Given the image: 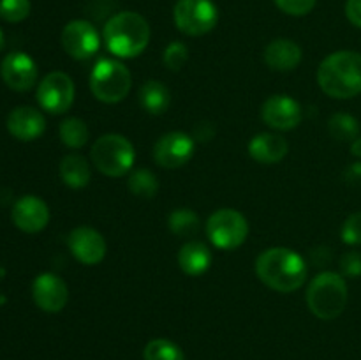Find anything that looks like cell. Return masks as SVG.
I'll list each match as a JSON object with an SVG mask.
<instances>
[{
    "label": "cell",
    "mask_w": 361,
    "mask_h": 360,
    "mask_svg": "<svg viewBox=\"0 0 361 360\" xmlns=\"http://www.w3.org/2000/svg\"><path fill=\"white\" fill-rule=\"evenodd\" d=\"M256 274L274 292L291 293L307 282L309 265L289 247H270L257 256Z\"/></svg>",
    "instance_id": "obj_1"
},
{
    "label": "cell",
    "mask_w": 361,
    "mask_h": 360,
    "mask_svg": "<svg viewBox=\"0 0 361 360\" xmlns=\"http://www.w3.org/2000/svg\"><path fill=\"white\" fill-rule=\"evenodd\" d=\"M321 90L334 99H351L361 94V55L351 49L330 53L317 69Z\"/></svg>",
    "instance_id": "obj_2"
},
{
    "label": "cell",
    "mask_w": 361,
    "mask_h": 360,
    "mask_svg": "<svg viewBox=\"0 0 361 360\" xmlns=\"http://www.w3.org/2000/svg\"><path fill=\"white\" fill-rule=\"evenodd\" d=\"M150 34L148 21L134 11L113 14L102 30L106 46L118 59H134L141 55L150 42Z\"/></svg>",
    "instance_id": "obj_3"
},
{
    "label": "cell",
    "mask_w": 361,
    "mask_h": 360,
    "mask_svg": "<svg viewBox=\"0 0 361 360\" xmlns=\"http://www.w3.org/2000/svg\"><path fill=\"white\" fill-rule=\"evenodd\" d=\"M305 299L314 316L331 321L341 316L348 306V282L337 272H321L309 282Z\"/></svg>",
    "instance_id": "obj_4"
},
{
    "label": "cell",
    "mask_w": 361,
    "mask_h": 360,
    "mask_svg": "<svg viewBox=\"0 0 361 360\" xmlns=\"http://www.w3.org/2000/svg\"><path fill=\"white\" fill-rule=\"evenodd\" d=\"M90 157L102 175L118 179L133 169L136 150L126 136L109 133L95 140V143L92 145Z\"/></svg>",
    "instance_id": "obj_5"
},
{
    "label": "cell",
    "mask_w": 361,
    "mask_h": 360,
    "mask_svg": "<svg viewBox=\"0 0 361 360\" xmlns=\"http://www.w3.org/2000/svg\"><path fill=\"white\" fill-rule=\"evenodd\" d=\"M130 85L133 76L120 60L99 59L90 73L92 94L106 104H115L126 99Z\"/></svg>",
    "instance_id": "obj_6"
},
{
    "label": "cell",
    "mask_w": 361,
    "mask_h": 360,
    "mask_svg": "<svg viewBox=\"0 0 361 360\" xmlns=\"http://www.w3.org/2000/svg\"><path fill=\"white\" fill-rule=\"evenodd\" d=\"M207 235L217 249L233 251L249 236V222L235 208H219L208 217Z\"/></svg>",
    "instance_id": "obj_7"
},
{
    "label": "cell",
    "mask_w": 361,
    "mask_h": 360,
    "mask_svg": "<svg viewBox=\"0 0 361 360\" xmlns=\"http://www.w3.org/2000/svg\"><path fill=\"white\" fill-rule=\"evenodd\" d=\"M176 28L190 37H200L215 28L219 9L212 0H178L173 9Z\"/></svg>",
    "instance_id": "obj_8"
},
{
    "label": "cell",
    "mask_w": 361,
    "mask_h": 360,
    "mask_svg": "<svg viewBox=\"0 0 361 360\" xmlns=\"http://www.w3.org/2000/svg\"><path fill=\"white\" fill-rule=\"evenodd\" d=\"M37 101L42 109L53 115H62L73 106L74 83L62 71L49 73L37 87Z\"/></svg>",
    "instance_id": "obj_9"
},
{
    "label": "cell",
    "mask_w": 361,
    "mask_h": 360,
    "mask_svg": "<svg viewBox=\"0 0 361 360\" xmlns=\"http://www.w3.org/2000/svg\"><path fill=\"white\" fill-rule=\"evenodd\" d=\"M196 140L182 131L162 134L154 145V159L161 168L176 169L185 166L192 159Z\"/></svg>",
    "instance_id": "obj_10"
},
{
    "label": "cell",
    "mask_w": 361,
    "mask_h": 360,
    "mask_svg": "<svg viewBox=\"0 0 361 360\" xmlns=\"http://www.w3.org/2000/svg\"><path fill=\"white\" fill-rule=\"evenodd\" d=\"M62 46L67 55L73 59L88 60L99 52L101 35L90 21L74 20L63 27Z\"/></svg>",
    "instance_id": "obj_11"
},
{
    "label": "cell",
    "mask_w": 361,
    "mask_h": 360,
    "mask_svg": "<svg viewBox=\"0 0 361 360\" xmlns=\"http://www.w3.org/2000/svg\"><path fill=\"white\" fill-rule=\"evenodd\" d=\"M302 106L286 94L270 95L261 106V119L275 131H291L302 122Z\"/></svg>",
    "instance_id": "obj_12"
},
{
    "label": "cell",
    "mask_w": 361,
    "mask_h": 360,
    "mask_svg": "<svg viewBox=\"0 0 361 360\" xmlns=\"http://www.w3.org/2000/svg\"><path fill=\"white\" fill-rule=\"evenodd\" d=\"M67 246H69L73 256L80 263L88 265V267L101 263L108 251L104 236L90 226L74 228L67 236Z\"/></svg>",
    "instance_id": "obj_13"
},
{
    "label": "cell",
    "mask_w": 361,
    "mask_h": 360,
    "mask_svg": "<svg viewBox=\"0 0 361 360\" xmlns=\"http://www.w3.org/2000/svg\"><path fill=\"white\" fill-rule=\"evenodd\" d=\"M32 296L35 306L44 313H60L69 300V288L60 275L44 272L34 279Z\"/></svg>",
    "instance_id": "obj_14"
},
{
    "label": "cell",
    "mask_w": 361,
    "mask_h": 360,
    "mask_svg": "<svg viewBox=\"0 0 361 360\" xmlns=\"http://www.w3.org/2000/svg\"><path fill=\"white\" fill-rule=\"evenodd\" d=\"M0 76L4 83L16 92H27L37 81V66L23 52H13L2 60Z\"/></svg>",
    "instance_id": "obj_15"
},
{
    "label": "cell",
    "mask_w": 361,
    "mask_h": 360,
    "mask_svg": "<svg viewBox=\"0 0 361 360\" xmlns=\"http://www.w3.org/2000/svg\"><path fill=\"white\" fill-rule=\"evenodd\" d=\"M13 222L25 233H37L49 222V208L34 194L20 198L13 207Z\"/></svg>",
    "instance_id": "obj_16"
},
{
    "label": "cell",
    "mask_w": 361,
    "mask_h": 360,
    "mask_svg": "<svg viewBox=\"0 0 361 360\" xmlns=\"http://www.w3.org/2000/svg\"><path fill=\"white\" fill-rule=\"evenodd\" d=\"M7 129L16 140L34 141L44 133L46 120L39 109L32 106H20L14 108L7 116Z\"/></svg>",
    "instance_id": "obj_17"
},
{
    "label": "cell",
    "mask_w": 361,
    "mask_h": 360,
    "mask_svg": "<svg viewBox=\"0 0 361 360\" xmlns=\"http://www.w3.org/2000/svg\"><path fill=\"white\" fill-rule=\"evenodd\" d=\"M302 56L303 53L298 42L286 37L274 39L264 48V62L271 71H279V73H289L296 69L302 62Z\"/></svg>",
    "instance_id": "obj_18"
},
{
    "label": "cell",
    "mask_w": 361,
    "mask_h": 360,
    "mask_svg": "<svg viewBox=\"0 0 361 360\" xmlns=\"http://www.w3.org/2000/svg\"><path fill=\"white\" fill-rule=\"evenodd\" d=\"M289 145L274 133H259L249 141V154L261 164H277L288 155Z\"/></svg>",
    "instance_id": "obj_19"
},
{
    "label": "cell",
    "mask_w": 361,
    "mask_h": 360,
    "mask_svg": "<svg viewBox=\"0 0 361 360\" xmlns=\"http://www.w3.org/2000/svg\"><path fill=\"white\" fill-rule=\"evenodd\" d=\"M178 265L187 275H203L212 265L210 247L200 240H189L180 247Z\"/></svg>",
    "instance_id": "obj_20"
},
{
    "label": "cell",
    "mask_w": 361,
    "mask_h": 360,
    "mask_svg": "<svg viewBox=\"0 0 361 360\" xmlns=\"http://www.w3.org/2000/svg\"><path fill=\"white\" fill-rule=\"evenodd\" d=\"M62 182L71 189H81L88 186L92 179V169L87 159L80 154H67L60 162Z\"/></svg>",
    "instance_id": "obj_21"
},
{
    "label": "cell",
    "mask_w": 361,
    "mask_h": 360,
    "mask_svg": "<svg viewBox=\"0 0 361 360\" xmlns=\"http://www.w3.org/2000/svg\"><path fill=\"white\" fill-rule=\"evenodd\" d=\"M140 102L150 115H162L169 108L171 94L169 88L159 80H147L140 88Z\"/></svg>",
    "instance_id": "obj_22"
},
{
    "label": "cell",
    "mask_w": 361,
    "mask_h": 360,
    "mask_svg": "<svg viewBox=\"0 0 361 360\" xmlns=\"http://www.w3.org/2000/svg\"><path fill=\"white\" fill-rule=\"evenodd\" d=\"M59 134L66 147L78 150V148H81L88 141L90 129L85 124V120L78 119V116H69V119H66L60 124Z\"/></svg>",
    "instance_id": "obj_23"
},
{
    "label": "cell",
    "mask_w": 361,
    "mask_h": 360,
    "mask_svg": "<svg viewBox=\"0 0 361 360\" xmlns=\"http://www.w3.org/2000/svg\"><path fill=\"white\" fill-rule=\"evenodd\" d=\"M328 131L335 140L351 143L360 136V122L349 113H335L328 120Z\"/></svg>",
    "instance_id": "obj_24"
},
{
    "label": "cell",
    "mask_w": 361,
    "mask_h": 360,
    "mask_svg": "<svg viewBox=\"0 0 361 360\" xmlns=\"http://www.w3.org/2000/svg\"><path fill=\"white\" fill-rule=\"evenodd\" d=\"M127 187H129L130 193L137 198H145V200H150L157 194L159 191V182L157 176L147 168L134 169L130 173L129 180H127Z\"/></svg>",
    "instance_id": "obj_25"
},
{
    "label": "cell",
    "mask_w": 361,
    "mask_h": 360,
    "mask_svg": "<svg viewBox=\"0 0 361 360\" xmlns=\"http://www.w3.org/2000/svg\"><path fill=\"white\" fill-rule=\"evenodd\" d=\"M168 226L176 236H192L200 229V217L187 207L176 208L169 214Z\"/></svg>",
    "instance_id": "obj_26"
},
{
    "label": "cell",
    "mask_w": 361,
    "mask_h": 360,
    "mask_svg": "<svg viewBox=\"0 0 361 360\" xmlns=\"http://www.w3.org/2000/svg\"><path fill=\"white\" fill-rule=\"evenodd\" d=\"M145 360H183V352L169 339H152L143 352Z\"/></svg>",
    "instance_id": "obj_27"
},
{
    "label": "cell",
    "mask_w": 361,
    "mask_h": 360,
    "mask_svg": "<svg viewBox=\"0 0 361 360\" xmlns=\"http://www.w3.org/2000/svg\"><path fill=\"white\" fill-rule=\"evenodd\" d=\"M30 14V0H0V18L9 23H20Z\"/></svg>",
    "instance_id": "obj_28"
},
{
    "label": "cell",
    "mask_w": 361,
    "mask_h": 360,
    "mask_svg": "<svg viewBox=\"0 0 361 360\" xmlns=\"http://www.w3.org/2000/svg\"><path fill=\"white\" fill-rule=\"evenodd\" d=\"M187 60H189V48H187L183 42L173 41L166 46L164 55H162V62H164V66L168 67L169 71H175L176 73V71L183 69Z\"/></svg>",
    "instance_id": "obj_29"
},
{
    "label": "cell",
    "mask_w": 361,
    "mask_h": 360,
    "mask_svg": "<svg viewBox=\"0 0 361 360\" xmlns=\"http://www.w3.org/2000/svg\"><path fill=\"white\" fill-rule=\"evenodd\" d=\"M341 235L348 246H361V212H355L345 219Z\"/></svg>",
    "instance_id": "obj_30"
},
{
    "label": "cell",
    "mask_w": 361,
    "mask_h": 360,
    "mask_svg": "<svg viewBox=\"0 0 361 360\" xmlns=\"http://www.w3.org/2000/svg\"><path fill=\"white\" fill-rule=\"evenodd\" d=\"M275 6L289 16H305L316 7L317 0H274Z\"/></svg>",
    "instance_id": "obj_31"
},
{
    "label": "cell",
    "mask_w": 361,
    "mask_h": 360,
    "mask_svg": "<svg viewBox=\"0 0 361 360\" xmlns=\"http://www.w3.org/2000/svg\"><path fill=\"white\" fill-rule=\"evenodd\" d=\"M341 272L344 277H360L361 275V253L348 251L341 258Z\"/></svg>",
    "instance_id": "obj_32"
},
{
    "label": "cell",
    "mask_w": 361,
    "mask_h": 360,
    "mask_svg": "<svg viewBox=\"0 0 361 360\" xmlns=\"http://www.w3.org/2000/svg\"><path fill=\"white\" fill-rule=\"evenodd\" d=\"M345 16L355 27L361 28V0H348L345 2Z\"/></svg>",
    "instance_id": "obj_33"
},
{
    "label": "cell",
    "mask_w": 361,
    "mask_h": 360,
    "mask_svg": "<svg viewBox=\"0 0 361 360\" xmlns=\"http://www.w3.org/2000/svg\"><path fill=\"white\" fill-rule=\"evenodd\" d=\"M215 134V129H214V124L212 122H201L200 126L194 129V140L197 141H208L212 140Z\"/></svg>",
    "instance_id": "obj_34"
},
{
    "label": "cell",
    "mask_w": 361,
    "mask_h": 360,
    "mask_svg": "<svg viewBox=\"0 0 361 360\" xmlns=\"http://www.w3.org/2000/svg\"><path fill=\"white\" fill-rule=\"evenodd\" d=\"M345 180L355 187H361V162H355L345 169Z\"/></svg>",
    "instance_id": "obj_35"
},
{
    "label": "cell",
    "mask_w": 361,
    "mask_h": 360,
    "mask_svg": "<svg viewBox=\"0 0 361 360\" xmlns=\"http://www.w3.org/2000/svg\"><path fill=\"white\" fill-rule=\"evenodd\" d=\"M312 260H314V263L319 265V267L321 265L330 263V260H331L330 249H328V247H317V249L312 251Z\"/></svg>",
    "instance_id": "obj_36"
},
{
    "label": "cell",
    "mask_w": 361,
    "mask_h": 360,
    "mask_svg": "<svg viewBox=\"0 0 361 360\" xmlns=\"http://www.w3.org/2000/svg\"><path fill=\"white\" fill-rule=\"evenodd\" d=\"M351 154L355 157H361V136L356 138L355 141H351Z\"/></svg>",
    "instance_id": "obj_37"
},
{
    "label": "cell",
    "mask_w": 361,
    "mask_h": 360,
    "mask_svg": "<svg viewBox=\"0 0 361 360\" xmlns=\"http://www.w3.org/2000/svg\"><path fill=\"white\" fill-rule=\"evenodd\" d=\"M4 48V32L0 30V49Z\"/></svg>",
    "instance_id": "obj_38"
}]
</instances>
